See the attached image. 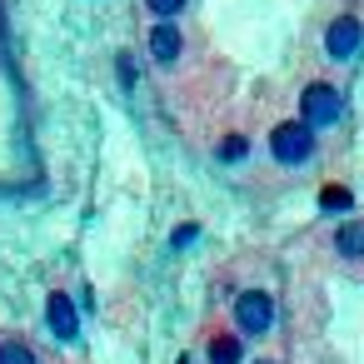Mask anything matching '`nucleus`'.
<instances>
[{
    "label": "nucleus",
    "mask_w": 364,
    "mask_h": 364,
    "mask_svg": "<svg viewBox=\"0 0 364 364\" xmlns=\"http://www.w3.org/2000/svg\"><path fill=\"white\" fill-rule=\"evenodd\" d=\"M339 115H344V95H339L334 85H324V80L304 85V95H299V120H304L309 130H319V125H334Z\"/></svg>",
    "instance_id": "1"
},
{
    "label": "nucleus",
    "mask_w": 364,
    "mask_h": 364,
    "mask_svg": "<svg viewBox=\"0 0 364 364\" xmlns=\"http://www.w3.org/2000/svg\"><path fill=\"white\" fill-rule=\"evenodd\" d=\"M269 150H274V160H279V165H299V160H309L314 135H309V125H304V120H289V125H274Z\"/></svg>",
    "instance_id": "2"
},
{
    "label": "nucleus",
    "mask_w": 364,
    "mask_h": 364,
    "mask_svg": "<svg viewBox=\"0 0 364 364\" xmlns=\"http://www.w3.org/2000/svg\"><path fill=\"white\" fill-rule=\"evenodd\" d=\"M235 319H240L245 334H264V329L274 324V299H269L264 289H245L240 304H235Z\"/></svg>",
    "instance_id": "3"
},
{
    "label": "nucleus",
    "mask_w": 364,
    "mask_h": 364,
    "mask_svg": "<svg viewBox=\"0 0 364 364\" xmlns=\"http://www.w3.org/2000/svg\"><path fill=\"white\" fill-rule=\"evenodd\" d=\"M359 41H364V26H359L354 16H339V21L324 31V55H329V60H349V55H359Z\"/></svg>",
    "instance_id": "4"
},
{
    "label": "nucleus",
    "mask_w": 364,
    "mask_h": 364,
    "mask_svg": "<svg viewBox=\"0 0 364 364\" xmlns=\"http://www.w3.org/2000/svg\"><path fill=\"white\" fill-rule=\"evenodd\" d=\"M180 50H185L180 26H175V21H160V26L150 31V55H155L160 65H175V60H180Z\"/></svg>",
    "instance_id": "5"
},
{
    "label": "nucleus",
    "mask_w": 364,
    "mask_h": 364,
    "mask_svg": "<svg viewBox=\"0 0 364 364\" xmlns=\"http://www.w3.org/2000/svg\"><path fill=\"white\" fill-rule=\"evenodd\" d=\"M46 314H50L55 339H75V334H80V314H75V304H70V294H65V289H60V294H50Z\"/></svg>",
    "instance_id": "6"
},
{
    "label": "nucleus",
    "mask_w": 364,
    "mask_h": 364,
    "mask_svg": "<svg viewBox=\"0 0 364 364\" xmlns=\"http://www.w3.org/2000/svg\"><path fill=\"white\" fill-rule=\"evenodd\" d=\"M334 250H339V255H349V259H364V220H349V225H339V235H334Z\"/></svg>",
    "instance_id": "7"
},
{
    "label": "nucleus",
    "mask_w": 364,
    "mask_h": 364,
    "mask_svg": "<svg viewBox=\"0 0 364 364\" xmlns=\"http://www.w3.org/2000/svg\"><path fill=\"white\" fill-rule=\"evenodd\" d=\"M210 364H240V334H215L210 339Z\"/></svg>",
    "instance_id": "8"
},
{
    "label": "nucleus",
    "mask_w": 364,
    "mask_h": 364,
    "mask_svg": "<svg viewBox=\"0 0 364 364\" xmlns=\"http://www.w3.org/2000/svg\"><path fill=\"white\" fill-rule=\"evenodd\" d=\"M0 364H36V349L21 339H0Z\"/></svg>",
    "instance_id": "9"
},
{
    "label": "nucleus",
    "mask_w": 364,
    "mask_h": 364,
    "mask_svg": "<svg viewBox=\"0 0 364 364\" xmlns=\"http://www.w3.org/2000/svg\"><path fill=\"white\" fill-rule=\"evenodd\" d=\"M354 205V195L344 190V185H329L324 195H319V210H349Z\"/></svg>",
    "instance_id": "10"
},
{
    "label": "nucleus",
    "mask_w": 364,
    "mask_h": 364,
    "mask_svg": "<svg viewBox=\"0 0 364 364\" xmlns=\"http://www.w3.org/2000/svg\"><path fill=\"white\" fill-rule=\"evenodd\" d=\"M150 6V16H160V21H175L180 11H185V0H145Z\"/></svg>",
    "instance_id": "11"
},
{
    "label": "nucleus",
    "mask_w": 364,
    "mask_h": 364,
    "mask_svg": "<svg viewBox=\"0 0 364 364\" xmlns=\"http://www.w3.org/2000/svg\"><path fill=\"white\" fill-rule=\"evenodd\" d=\"M245 150H250V145H245V140L235 135V140H225V145H220V160H240Z\"/></svg>",
    "instance_id": "12"
},
{
    "label": "nucleus",
    "mask_w": 364,
    "mask_h": 364,
    "mask_svg": "<svg viewBox=\"0 0 364 364\" xmlns=\"http://www.w3.org/2000/svg\"><path fill=\"white\" fill-rule=\"evenodd\" d=\"M120 80H125V85L135 80V60H130V55H120Z\"/></svg>",
    "instance_id": "13"
},
{
    "label": "nucleus",
    "mask_w": 364,
    "mask_h": 364,
    "mask_svg": "<svg viewBox=\"0 0 364 364\" xmlns=\"http://www.w3.org/2000/svg\"><path fill=\"white\" fill-rule=\"evenodd\" d=\"M195 235H200V230H195V225H185V230H175V245H180V250H185V245H190V240H195Z\"/></svg>",
    "instance_id": "14"
},
{
    "label": "nucleus",
    "mask_w": 364,
    "mask_h": 364,
    "mask_svg": "<svg viewBox=\"0 0 364 364\" xmlns=\"http://www.w3.org/2000/svg\"><path fill=\"white\" fill-rule=\"evenodd\" d=\"M259 364H264V359H259Z\"/></svg>",
    "instance_id": "15"
}]
</instances>
